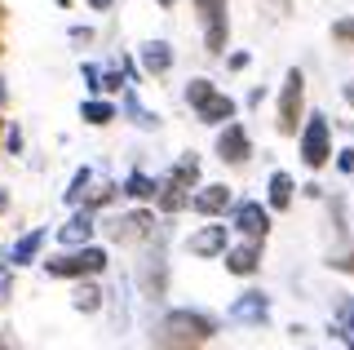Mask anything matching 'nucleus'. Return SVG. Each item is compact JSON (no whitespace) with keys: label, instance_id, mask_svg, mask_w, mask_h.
Listing matches in <instances>:
<instances>
[{"label":"nucleus","instance_id":"nucleus-22","mask_svg":"<svg viewBox=\"0 0 354 350\" xmlns=\"http://www.w3.org/2000/svg\"><path fill=\"white\" fill-rule=\"evenodd\" d=\"M124 116H129L138 129H160V116L147 111V107L138 102V93H133V89H124Z\"/></svg>","mask_w":354,"mask_h":350},{"label":"nucleus","instance_id":"nucleus-37","mask_svg":"<svg viewBox=\"0 0 354 350\" xmlns=\"http://www.w3.org/2000/svg\"><path fill=\"white\" fill-rule=\"evenodd\" d=\"M346 102L354 107V80H346Z\"/></svg>","mask_w":354,"mask_h":350},{"label":"nucleus","instance_id":"nucleus-33","mask_svg":"<svg viewBox=\"0 0 354 350\" xmlns=\"http://www.w3.org/2000/svg\"><path fill=\"white\" fill-rule=\"evenodd\" d=\"M120 84H124V75H120V71H106L102 75V89H120Z\"/></svg>","mask_w":354,"mask_h":350},{"label":"nucleus","instance_id":"nucleus-24","mask_svg":"<svg viewBox=\"0 0 354 350\" xmlns=\"http://www.w3.org/2000/svg\"><path fill=\"white\" fill-rule=\"evenodd\" d=\"M80 116L88 120V125H97V129H102V125H111V120H115V107L102 102V98H88V102L80 107Z\"/></svg>","mask_w":354,"mask_h":350},{"label":"nucleus","instance_id":"nucleus-26","mask_svg":"<svg viewBox=\"0 0 354 350\" xmlns=\"http://www.w3.org/2000/svg\"><path fill=\"white\" fill-rule=\"evenodd\" d=\"M332 40H337L341 49L354 53V14H346V18H337V23H332Z\"/></svg>","mask_w":354,"mask_h":350},{"label":"nucleus","instance_id":"nucleus-27","mask_svg":"<svg viewBox=\"0 0 354 350\" xmlns=\"http://www.w3.org/2000/svg\"><path fill=\"white\" fill-rule=\"evenodd\" d=\"M93 182V169H75V178H71V191H66V204H80L84 200V187Z\"/></svg>","mask_w":354,"mask_h":350},{"label":"nucleus","instance_id":"nucleus-17","mask_svg":"<svg viewBox=\"0 0 354 350\" xmlns=\"http://www.w3.org/2000/svg\"><path fill=\"white\" fill-rule=\"evenodd\" d=\"M266 191H270V195H266V200H270V209H274V213L292 209V191H297V182L288 178L283 169H274V173H270V187H266Z\"/></svg>","mask_w":354,"mask_h":350},{"label":"nucleus","instance_id":"nucleus-30","mask_svg":"<svg viewBox=\"0 0 354 350\" xmlns=\"http://www.w3.org/2000/svg\"><path fill=\"white\" fill-rule=\"evenodd\" d=\"M328 266H332V270H341V275H354V248H350L346 257H332Z\"/></svg>","mask_w":354,"mask_h":350},{"label":"nucleus","instance_id":"nucleus-20","mask_svg":"<svg viewBox=\"0 0 354 350\" xmlns=\"http://www.w3.org/2000/svg\"><path fill=\"white\" fill-rule=\"evenodd\" d=\"M204 342H191V337H182V333H173V328H155L151 333V350H199Z\"/></svg>","mask_w":354,"mask_h":350},{"label":"nucleus","instance_id":"nucleus-38","mask_svg":"<svg viewBox=\"0 0 354 350\" xmlns=\"http://www.w3.org/2000/svg\"><path fill=\"white\" fill-rule=\"evenodd\" d=\"M5 98H9V89H5V80H0V107H5Z\"/></svg>","mask_w":354,"mask_h":350},{"label":"nucleus","instance_id":"nucleus-6","mask_svg":"<svg viewBox=\"0 0 354 350\" xmlns=\"http://www.w3.org/2000/svg\"><path fill=\"white\" fill-rule=\"evenodd\" d=\"M160 324L173 328V333H182V337H191V342H213L217 337V320L204 315V311H169Z\"/></svg>","mask_w":354,"mask_h":350},{"label":"nucleus","instance_id":"nucleus-39","mask_svg":"<svg viewBox=\"0 0 354 350\" xmlns=\"http://www.w3.org/2000/svg\"><path fill=\"white\" fill-rule=\"evenodd\" d=\"M160 5H164V9H173V5H177V0H160Z\"/></svg>","mask_w":354,"mask_h":350},{"label":"nucleus","instance_id":"nucleus-28","mask_svg":"<svg viewBox=\"0 0 354 350\" xmlns=\"http://www.w3.org/2000/svg\"><path fill=\"white\" fill-rule=\"evenodd\" d=\"M9 297H14V261L0 257V306H9Z\"/></svg>","mask_w":354,"mask_h":350},{"label":"nucleus","instance_id":"nucleus-32","mask_svg":"<svg viewBox=\"0 0 354 350\" xmlns=\"http://www.w3.org/2000/svg\"><path fill=\"white\" fill-rule=\"evenodd\" d=\"M5 142H9V151H22V129L14 125V129H9V133H5Z\"/></svg>","mask_w":354,"mask_h":350},{"label":"nucleus","instance_id":"nucleus-36","mask_svg":"<svg viewBox=\"0 0 354 350\" xmlns=\"http://www.w3.org/2000/svg\"><path fill=\"white\" fill-rule=\"evenodd\" d=\"M115 5V0H88V9H97V14H102V9H111Z\"/></svg>","mask_w":354,"mask_h":350},{"label":"nucleus","instance_id":"nucleus-5","mask_svg":"<svg viewBox=\"0 0 354 350\" xmlns=\"http://www.w3.org/2000/svg\"><path fill=\"white\" fill-rule=\"evenodd\" d=\"M195 9H199V18H204V49L221 53V49H226V36H230L226 0H195Z\"/></svg>","mask_w":354,"mask_h":350},{"label":"nucleus","instance_id":"nucleus-2","mask_svg":"<svg viewBox=\"0 0 354 350\" xmlns=\"http://www.w3.org/2000/svg\"><path fill=\"white\" fill-rule=\"evenodd\" d=\"M53 279H93L97 270H106V248L97 244H80L75 253H62V257H49L44 261Z\"/></svg>","mask_w":354,"mask_h":350},{"label":"nucleus","instance_id":"nucleus-40","mask_svg":"<svg viewBox=\"0 0 354 350\" xmlns=\"http://www.w3.org/2000/svg\"><path fill=\"white\" fill-rule=\"evenodd\" d=\"M0 209H5V191H0Z\"/></svg>","mask_w":354,"mask_h":350},{"label":"nucleus","instance_id":"nucleus-34","mask_svg":"<svg viewBox=\"0 0 354 350\" xmlns=\"http://www.w3.org/2000/svg\"><path fill=\"white\" fill-rule=\"evenodd\" d=\"M71 40H75V45H88V40H93V31H88V27H71Z\"/></svg>","mask_w":354,"mask_h":350},{"label":"nucleus","instance_id":"nucleus-25","mask_svg":"<svg viewBox=\"0 0 354 350\" xmlns=\"http://www.w3.org/2000/svg\"><path fill=\"white\" fill-rule=\"evenodd\" d=\"M169 178L182 182V187H195V182H199V160H195V156H182V160L169 169Z\"/></svg>","mask_w":354,"mask_h":350},{"label":"nucleus","instance_id":"nucleus-19","mask_svg":"<svg viewBox=\"0 0 354 350\" xmlns=\"http://www.w3.org/2000/svg\"><path fill=\"white\" fill-rule=\"evenodd\" d=\"M160 187H164V182H155V178H147L142 169H133L120 191H124L129 200H160Z\"/></svg>","mask_w":354,"mask_h":350},{"label":"nucleus","instance_id":"nucleus-3","mask_svg":"<svg viewBox=\"0 0 354 350\" xmlns=\"http://www.w3.org/2000/svg\"><path fill=\"white\" fill-rule=\"evenodd\" d=\"M301 111H306V75L292 67L283 75V93H279V133L283 138H297V129H301Z\"/></svg>","mask_w":354,"mask_h":350},{"label":"nucleus","instance_id":"nucleus-13","mask_svg":"<svg viewBox=\"0 0 354 350\" xmlns=\"http://www.w3.org/2000/svg\"><path fill=\"white\" fill-rule=\"evenodd\" d=\"M257 266H261V248H257V239H248V244H235V248H226V270L230 275H257Z\"/></svg>","mask_w":354,"mask_h":350},{"label":"nucleus","instance_id":"nucleus-14","mask_svg":"<svg viewBox=\"0 0 354 350\" xmlns=\"http://www.w3.org/2000/svg\"><path fill=\"white\" fill-rule=\"evenodd\" d=\"M93 231H97V226H93V209L84 204V209L75 213L66 226H58V239H62L66 248H80V244H88V239H93Z\"/></svg>","mask_w":354,"mask_h":350},{"label":"nucleus","instance_id":"nucleus-1","mask_svg":"<svg viewBox=\"0 0 354 350\" xmlns=\"http://www.w3.org/2000/svg\"><path fill=\"white\" fill-rule=\"evenodd\" d=\"M186 102L195 107V116L204 120V125H230V120H235V98L217 93L213 80H204V75H195V80L186 84Z\"/></svg>","mask_w":354,"mask_h":350},{"label":"nucleus","instance_id":"nucleus-9","mask_svg":"<svg viewBox=\"0 0 354 350\" xmlns=\"http://www.w3.org/2000/svg\"><path fill=\"white\" fill-rule=\"evenodd\" d=\"M106 231H111L115 244H133V239H147L155 231V217L151 213H120V217L106 222Z\"/></svg>","mask_w":354,"mask_h":350},{"label":"nucleus","instance_id":"nucleus-12","mask_svg":"<svg viewBox=\"0 0 354 350\" xmlns=\"http://www.w3.org/2000/svg\"><path fill=\"white\" fill-rule=\"evenodd\" d=\"M230 248V231L226 226H204V231L191 235V253L195 257H226Z\"/></svg>","mask_w":354,"mask_h":350},{"label":"nucleus","instance_id":"nucleus-29","mask_svg":"<svg viewBox=\"0 0 354 350\" xmlns=\"http://www.w3.org/2000/svg\"><path fill=\"white\" fill-rule=\"evenodd\" d=\"M80 75H84V84H88V89H102V71H97L93 62H84V67H80Z\"/></svg>","mask_w":354,"mask_h":350},{"label":"nucleus","instance_id":"nucleus-15","mask_svg":"<svg viewBox=\"0 0 354 350\" xmlns=\"http://www.w3.org/2000/svg\"><path fill=\"white\" fill-rule=\"evenodd\" d=\"M142 67H147V75H164L173 67V45L169 40H147L142 45Z\"/></svg>","mask_w":354,"mask_h":350},{"label":"nucleus","instance_id":"nucleus-23","mask_svg":"<svg viewBox=\"0 0 354 350\" xmlns=\"http://www.w3.org/2000/svg\"><path fill=\"white\" fill-rule=\"evenodd\" d=\"M332 333L341 337L350 350H354V297H341V306H337V328Z\"/></svg>","mask_w":354,"mask_h":350},{"label":"nucleus","instance_id":"nucleus-10","mask_svg":"<svg viewBox=\"0 0 354 350\" xmlns=\"http://www.w3.org/2000/svg\"><path fill=\"white\" fill-rule=\"evenodd\" d=\"M230 320H235V324H266V320H270V297H266V293H239V297L235 302H230Z\"/></svg>","mask_w":354,"mask_h":350},{"label":"nucleus","instance_id":"nucleus-4","mask_svg":"<svg viewBox=\"0 0 354 350\" xmlns=\"http://www.w3.org/2000/svg\"><path fill=\"white\" fill-rule=\"evenodd\" d=\"M301 160L306 169H324L332 160V129H328V116H306L301 125Z\"/></svg>","mask_w":354,"mask_h":350},{"label":"nucleus","instance_id":"nucleus-11","mask_svg":"<svg viewBox=\"0 0 354 350\" xmlns=\"http://www.w3.org/2000/svg\"><path fill=\"white\" fill-rule=\"evenodd\" d=\"M191 209L199 217H221L230 209V187H226V182H208V187H199L191 195Z\"/></svg>","mask_w":354,"mask_h":350},{"label":"nucleus","instance_id":"nucleus-18","mask_svg":"<svg viewBox=\"0 0 354 350\" xmlns=\"http://www.w3.org/2000/svg\"><path fill=\"white\" fill-rule=\"evenodd\" d=\"M160 204L164 213H182V209H191V187H182V182H173V178H164V187H160Z\"/></svg>","mask_w":354,"mask_h":350},{"label":"nucleus","instance_id":"nucleus-8","mask_svg":"<svg viewBox=\"0 0 354 350\" xmlns=\"http://www.w3.org/2000/svg\"><path fill=\"white\" fill-rule=\"evenodd\" d=\"M230 226L243 231L248 239H266V235H270V209H261V200H239Z\"/></svg>","mask_w":354,"mask_h":350},{"label":"nucleus","instance_id":"nucleus-21","mask_svg":"<svg viewBox=\"0 0 354 350\" xmlns=\"http://www.w3.org/2000/svg\"><path fill=\"white\" fill-rule=\"evenodd\" d=\"M71 311L97 315V311H102V288H97V284H80V288L71 293Z\"/></svg>","mask_w":354,"mask_h":350},{"label":"nucleus","instance_id":"nucleus-7","mask_svg":"<svg viewBox=\"0 0 354 350\" xmlns=\"http://www.w3.org/2000/svg\"><path fill=\"white\" fill-rule=\"evenodd\" d=\"M248 156H252L248 129H243L239 120H230V125L217 133V160H221V164H248Z\"/></svg>","mask_w":354,"mask_h":350},{"label":"nucleus","instance_id":"nucleus-16","mask_svg":"<svg viewBox=\"0 0 354 350\" xmlns=\"http://www.w3.org/2000/svg\"><path fill=\"white\" fill-rule=\"evenodd\" d=\"M44 235H49L44 226H36V231H27V235H22L14 248H9V261H14V266H31V261L40 257V248H44Z\"/></svg>","mask_w":354,"mask_h":350},{"label":"nucleus","instance_id":"nucleus-35","mask_svg":"<svg viewBox=\"0 0 354 350\" xmlns=\"http://www.w3.org/2000/svg\"><path fill=\"white\" fill-rule=\"evenodd\" d=\"M248 67V53H230V71H243Z\"/></svg>","mask_w":354,"mask_h":350},{"label":"nucleus","instance_id":"nucleus-31","mask_svg":"<svg viewBox=\"0 0 354 350\" xmlns=\"http://www.w3.org/2000/svg\"><path fill=\"white\" fill-rule=\"evenodd\" d=\"M337 169L341 173H354V151H341V156H337Z\"/></svg>","mask_w":354,"mask_h":350}]
</instances>
